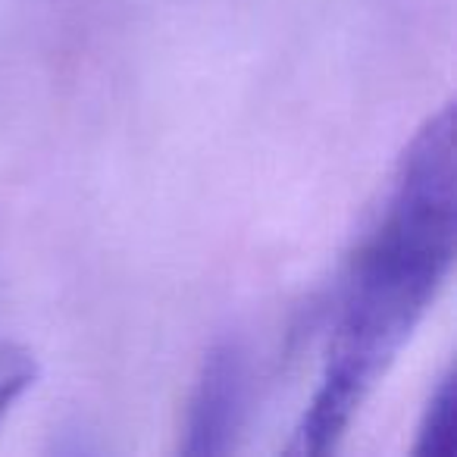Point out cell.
<instances>
[{
    "mask_svg": "<svg viewBox=\"0 0 457 457\" xmlns=\"http://www.w3.org/2000/svg\"><path fill=\"white\" fill-rule=\"evenodd\" d=\"M454 254L457 116L454 104H445L407 145L386 210L351 263L323 376L288 454L323 457L338 448L367 395L445 288Z\"/></svg>",
    "mask_w": 457,
    "mask_h": 457,
    "instance_id": "6da1fadb",
    "label": "cell"
},
{
    "mask_svg": "<svg viewBox=\"0 0 457 457\" xmlns=\"http://www.w3.org/2000/svg\"><path fill=\"white\" fill-rule=\"evenodd\" d=\"M248 398V363L238 342H216L204 354L185 417L182 454L213 457L236 448Z\"/></svg>",
    "mask_w": 457,
    "mask_h": 457,
    "instance_id": "7a4b0ae2",
    "label": "cell"
},
{
    "mask_svg": "<svg viewBox=\"0 0 457 457\" xmlns=\"http://www.w3.org/2000/svg\"><path fill=\"white\" fill-rule=\"evenodd\" d=\"M413 457H457V382L451 370L438 379L426 404Z\"/></svg>",
    "mask_w": 457,
    "mask_h": 457,
    "instance_id": "3957f363",
    "label": "cell"
},
{
    "mask_svg": "<svg viewBox=\"0 0 457 457\" xmlns=\"http://www.w3.org/2000/svg\"><path fill=\"white\" fill-rule=\"evenodd\" d=\"M38 382V361L29 348L0 342V420Z\"/></svg>",
    "mask_w": 457,
    "mask_h": 457,
    "instance_id": "277c9868",
    "label": "cell"
}]
</instances>
